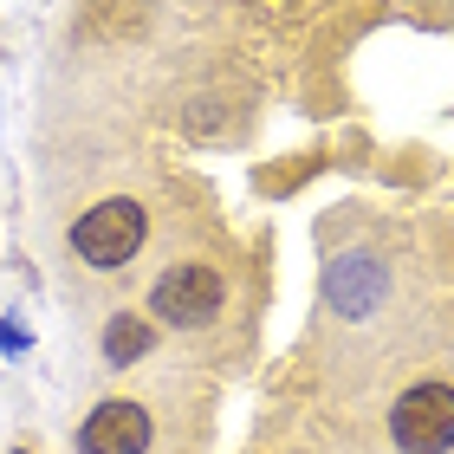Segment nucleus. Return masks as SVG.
Returning a JSON list of instances; mask_svg holds the SVG:
<instances>
[{
    "instance_id": "f257e3e1",
    "label": "nucleus",
    "mask_w": 454,
    "mask_h": 454,
    "mask_svg": "<svg viewBox=\"0 0 454 454\" xmlns=\"http://www.w3.org/2000/svg\"><path fill=\"white\" fill-rule=\"evenodd\" d=\"M143 234H150V221H143L137 201H98V208L78 215V227H72V254L85 266H98V273H117L143 247Z\"/></svg>"
},
{
    "instance_id": "20e7f679",
    "label": "nucleus",
    "mask_w": 454,
    "mask_h": 454,
    "mask_svg": "<svg viewBox=\"0 0 454 454\" xmlns=\"http://www.w3.org/2000/svg\"><path fill=\"white\" fill-rule=\"evenodd\" d=\"M383 266L370 260V254H338L332 260V273H325V293H332V312L338 318H370L383 305Z\"/></svg>"
},
{
    "instance_id": "f03ea898",
    "label": "nucleus",
    "mask_w": 454,
    "mask_h": 454,
    "mask_svg": "<svg viewBox=\"0 0 454 454\" xmlns=\"http://www.w3.org/2000/svg\"><path fill=\"white\" fill-rule=\"evenodd\" d=\"M389 435L403 454H442L454 448V389L448 383H416L389 409Z\"/></svg>"
},
{
    "instance_id": "423d86ee",
    "label": "nucleus",
    "mask_w": 454,
    "mask_h": 454,
    "mask_svg": "<svg viewBox=\"0 0 454 454\" xmlns=\"http://www.w3.org/2000/svg\"><path fill=\"white\" fill-rule=\"evenodd\" d=\"M150 344H156V332H150L143 318H130V312H117V318L105 325V357H111V364H137Z\"/></svg>"
},
{
    "instance_id": "39448f33",
    "label": "nucleus",
    "mask_w": 454,
    "mask_h": 454,
    "mask_svg": "<svg viewBox=\"0 0 454 454\" xmlns=\"http://www.w3.org/2000/svg\"><path fill=\"white\" fill-rule=\"evenodd\" d=\"M78 448L85 454H143L150 448V416L137 403H98L91 422L78 428Z\"/></svg>"
},
{
    "instance_id": "7ed1b4c3",
    "label": "nucleus",
    "mask_w": 454,
    "mask_h": 454,
    "mask_svg": "<svg viewBox=\"0 0 454 454\" xmlns=\"http://www.w3.org/2000/svg\"><path fill=\"white\" fill-rule=\"evenodd\" d=\"M150 305H156V318H169V325H208L221 312V273H215V266H201V260L169 266V273L156 279Z\"/></svg>"
}]
</instances>
